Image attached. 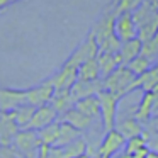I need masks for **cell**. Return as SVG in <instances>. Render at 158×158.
I'll return each instance as SVG.
<instances>
[{
	"label": "cell",
	"mask_w": 158,
	"mask_h": 158,
	"mask_svg": "<svg viewBox=\"0 0 158 158\" xmlns=\"http://www.w3.org/2000/svg\"><path fill=\"white\" fill-rule=\"evenodd\" d=\"M78 158H92V156H89V155H82V156H78Z\"/></svg>",
	"instance_id": "38"
},
{
	"label": "cell",
	"mask_w": 158,
	"mask_h": 158,
	"mask_svg": "<svg viewBox=\"0 0 158 158\" xmlns=\"http://www.w3.org/2000/svg\"><path fill=\"white\" fill-rule=\"evenodd\" d=\"M116 36L119 38L121 43L138 38V29H136V24H134L133 14L126 12V14L116 15Z\"/></svg>",
	"instance_id": "12"
},
{
	"label": "cell",
	"mask_w": 158,
	"mask_h": 158,
	"mask_svg": "<svg viewBox=\"0 0 158 158\" xmlns=\"http://www.w3.org/2000/svg\"><path fill=\"white\" fill-rule=\"evenodd\" d=\"M153 112H155V94L144 92L143 97H141V100H139V104H138L134 117L143 124V123H146V121L151 119V114Z\"/></svg>",
	"instance_id": "16"
},
{
	"label": "cell",
	"mask_w": 158,
	"mask_h": 158,
	"mask_svg": "<svg viewBox=\"0 0 158 158\" xmlns=\"http://www.w3.org/2000/svg\"><path fill=\"white\" fill-rule=\"evenodd\" d=\"M10 4H12V0H0V12L4 10L5 7H9Z\"/></svg>",
	"instance_id": "34"
},
{
	"label": "cell",
	"mask_w": 158,
	"mask_h": 158,
	"mask_svg": "<svg viewBox=\"0 0 158 158\" xmlns=\"http://www.w3.org/2000/svg\"><path fill=\"white\" fill-rule=\"evenodd\" d=\"M34 112H36V107L29 106V104H24V106L17 107L15 110H12V116H14L17 126L21 127V129H26V127H27V124L31 123Z\"/></svg>",
	"instance_id": "25"
},
{
	"label": "cell",
	"mask_w": 158,
	"mask_h": 158,
	"mask_svg": "<svg viewBox=\"0 0 158 158\" xmlns=\"http://www.w3.org/2000/svg\"><path fill=\"white\" fill-rule=\"evenodd\" d=\"M27 90V104L32 107H43V106H48L51 104L53 97H55V85H53V80H44V82L38 83V85L31 87V89H26Z\"/></svg>",
	"instance_id": "7"
},
{
	"label": "cell",
	"mask_w": 158,
	"mask_h": 158,
	"mask_svg": "<svg viewBox=\"0 0 158 158\" xmlns=\"http://www.w3.org/2000/svg\"><path fill=\"white\" fill-rule=\"evenodd\" d=\"M155 110H158V92L155 94Z\"/></svg>",
	"instance_id": "36"
},
{
	"label": "cell",
	"mask_w": 158,
	"mask_h": 158,
	"mask_svg": "<svg viewBox=\"0 0 158 158\" xmlns=\"http://www.w3.org/2000/svg\"><path fill=\"white\" fill-rule=\"evenodd\" d=\"M126 66H127V68H129L136 77H141V75H144V73H146L148 70L151 68V60L146 58V56H143V55H139L138 58H134L131 63H127Z\"/></svg>",
	"instance_id": "28"
},
{
	"label": "cell",
	"mask_w": 158,
	"mask_h": 158,
	"mask_svg": "<svg viewBox=\"0 0 158 158\" xmlns=\"http://www.w3.org/2000/svg\"><path fill=\"white\" fill-rule=\"evenodd\" d=\"M146 158H158V153H155V151H148Z\"/></svg>",
	"instance_id": "35"
},
{
	"label": "cell",
	"mask_w": 158,
	"mask_h": 158,
	"mask_svg": "<svg viewBox=\"0 0 158 158\" xmlns=\"http://www.w3.org/2000/svg\"><path fill=\"white\" fill-rule=\"evenodd\" d=\"M87 150H89V144L83 138H78L75 139L73 143L66 144V146L61 148V153H63V158H78L82 155H87Z\"/></svg>",
	"instance_id": "24"
},
{
	"label": "cell",
	"mask_w": 158,
	"mask_h": 158,
	"mask_svg": "<svg viewBox=\"0 0 158 158\" xmlns=\"http://www.w3.org/2000/svg\"><path fill=\"white\" fill-rule=\"evenodd\" d=\"M51 106L55 107V110L58 114H66L68 110L73 109L75 106V99L72 95V90H56L55 97L51 100Z\"/></svg>",
	"instance_id": "18"
},
{
	"label": "cell",
	"mask_w": 158,
	"mask_h": 158,
	"mask_svg": "<svg viewBox=\"0 0 158 158\" xmlns=\"http://www.w3.org/2000/svg\"><path fill=\"white\" fill-rule=\"evenodd\" d=\"M60 126H61V123H53L51 126L44 127V129L38 131L39 134V139H41L43 144H48V146H55L56 139H58L60 136Z\"/></svg>",
	"instance_id": "26"
},
{
	"label": "cell",
	"mask_w": 158,
	"mask_h": 158,
	"mask_svg": "<svg viewBox=\"0 0 158 158\" xmlns=\"http://www.w3.org/2000/svg\"><path fill=\"white\" fill-rule=\"evenodd\" d=\"M24 104H27V90L0 87V110L2 112H12Z\"/></svg>",
	"instance_id": "9"
},
{
	"label": "cell",
	"mask_w": 158,
	"mask_h": 158,
	"mask_svg": "<svg viewBox=\"0 0 158 158\" xmlns=\"http://www.w3.org/2000/svg\"><path fill=\"white\" fill-rule=\"evenodd\" d=\"M80 134H82V133H80L78 129H75L73 126H70V124H66V123H63V121H61V126H60V136H58V139H56V143H55V146H53V148L66 146V144L73 143L75 139L82 138Z\"/></svg>",
	"instance_id": "22"
},
{
	"label": "cell",
	"mask_w": 158,
	"mask_h": 158,
	"mask_svg": "<svg viewBox=\"0 0 158 158\" xmlns=\"http://www.w3.org/2000/svg\"><path fill=\"white\" fill-rule=\"evenodd\" d=\"M90 32L95 36L100 51H106V53H119L121 51V44L123 43L116 36V14L112 10L106 12L95 22V26L90 29Z\"/></svg>",
	"instance_id": "1"
},
{
	"label": "cell",
	"mask_w": 158,
	"mask_h": 158,
	"mask_svg": "<svg viewBox=\"0 0 158 158\" xmlns=\"http://www.w3.org/2000/svg\"><path fill=\"white\" fill-rule=\"evenodd\" d=\"M116 129L123 134L126 139H131L134 136H141L143 134V124L136 119V117H124L116 124Z\"/></svg>",
	"instance_id": "17"
},
{
	"label": "cell",
	"mask_w": 158,
	"mask_h": 158,
	"mask_svg": "<svg viewBox=\"0 0 158 158\" xmlns=\"http://www.w3.org/2000/svg\"><path fill=\"white\" fill-rule=\"evenodd\" d=\"M72 95L73 99L80 100L85 97H92V95H99L104 90V80H95V82H83V80H77L75 85L72 87Z\"/></svg>",
	"instance_id": "13"
},
{
	"label": "cell",
	"mask_w": 158,
	"mask_h": 158,
	"mask_svg": "<svg viewBox=\"0 0 158 158\" xmlns=\"http://www.w3.org/2000/svg\"><path fill=\"white\" fill-rule=\"evenodd\" d=\"M78 80H83V82H95V80H102L97 58L95 60H89V61H85L82 66H80V68H78Z\"/></svg>",
	"instance_id": "23"
},
{
	"label": "cell",
	"mask_w": 158,
	"mask_h": 158,
	"mask_svg": "<svg viewBox=\"0 0 158 158\" xmlns=\"http://www.w3.org/2000/svg\"><path fill=\"white\" fill-rule=\"evenodd\" d=\"M146 146H148V150H150V151H155V153H158V136L148 138Z\"/></svg>",
	"instance_id": "31"
},
{
	"label": "cell",
	"mask_w": 158,
	"mask_h": 158,
	"mask_svg": "<svg viewBox=\"0 0 158 158\" xmlns=\"http://www.w3.org/2000/svg\"><path fill=\"white\" fill-rule=\"evenodd\" d=\"M49 148H51V146H48V144H43L41 150H39V156H38V158H48Z\"/></svg>",
	"instance_id": "33"
},
{
	"label": "cell",
	"mask_w": 158,
	"mask_h": 158,
	"mask_svg": "<svg viewBox=\"0 0 158 158\" xmlns=\"http://www.w3.org/2000/svg\"><path fill=\"white\" fill-rule=\"evenodd\" d=\"M148 2H150V4H153V5H156V7H158V0H148Z\"/></svg>",
	"instance_id": "37"
},
{
	"label": "cell",
	"mask_w": 158,
	"mask_h": 158,
	"mask_svg": "<svg viewBox=\"0 0 158 158\" xmlns=\"http://www.w3.org/2000/svg\"><path fill=\"white\" fill-rule=\"evenodd\" d=\"M99 102H100V123H102L104 133L116 129L117 124V109H119V102L123 99L116 95V94L109 92V90H102L99 94Z\"/></svg>",
	"instance_id": "4"
},
{
	"label": "cell",
	"mask_w": 158,
	"mask_h": 158,
	"mask_svg": "<svg viewBox=\"0 0 158 158\" xmlns=\"http://www.w3.org/2000/svg\"><path fill=\"white\" fill-rule=\"evenodd\" d=\"M12 2H17V0H12Z\"/></svg>",
	"instance_id": "40"
},
{
	"label": "cell",
	"mask_w": 158,
	"mask_h": 158,
	"mask_svg": "<svg viewBox=\"0 0 158 158\" xmlns=\"http://www.w3.org/2000/svg\"><path fill=\"white\" fill-rule=\"evenodd\" d=\"M99 53H100V48H99V44H97L95 36H94L92 32H89L87 38H85V41H83L82 44H80L78 48L68 56V60H66L63 65L78 70L85 61H89V60H95Z\"/></svg>",
	"instance_id": "6"
},
{
	"label": "cell",
	"mask_w": 158,
	"mask_h": 158,
	"mask_svg": "<svg viewBox=\"0 0 158 158\" xmlns=\"http://www.w3.org/2000/svg\"><path fill=\"white\" fill-rule=\"evenodd\" d=\"M126 141L127 139L117 129L109 131V133L104 134L102 141H100V146L97 150V155L100 158H112L117 151H121L126 146Z\"/></svg>",
	"instance_id": "8"
},
{
	"label": "cell",
	"mask_w": 158,
	"mask_h": 158,
	"mask_svg": "<svg viewBox=\"0 0 158 158\" xmlns=\"http://www.w3.org/2000/svg\"><path fill=\"white\" fill-rule=\"evenodd\" d=\"M12 146H14V150L17 151V155L21 158H38L43 143L39 139L38 131L21 129L19 134L15 136Z\"/></svg>",
	"instance_id": "5"
},
{
	"label": "cell",
	"mask_w": 158,
	"mask_h": 158,
	"mask_svg": "<svg viewBox=\"0 0 158 158\" xmlns=\"http://www.w3.org/2000/svg\"><path fill=\"white\" fill-rule=\"evenodd\" d=\"M133 19L138 29V39L146 43L158 31V7L144 0L143 4L133 12Z\"/></svg>",
	"instance_id": "2"
},
{
	"label": "cell",
	"mask_w": 158,
	"mask_h": 158,
	"mask_svg": "<svg viewBox=\"0 0 158 158\" xmlns=\"http://www.w3.org/2000/svg\"><path fill=\"white\" fill-rule=\"evenodd\" d=\"M138 82H139V89L144 92H151L156 94L158 92V65L151 66L144 75L138 77Z\"/></svg>",
	"instance_id": "21"
},
{
	"label": "cell",
	"mask_w": 158,
	"mask_h": 158,
	"mask_svg": "<svg viewBox=\"0 0 158 158\" xmlns=\"http://www.w3.org/2000/svg\"><path fill=\"white\" fill-rule=\"evenodd\" d=\"M56 117H58V112L55 110V107L51 104L48 106H43V107H38L32 116L31 123L27 124L26 129H31V131H41L44 127L51 126L53 123H56Z\"/></svg>",
	"instance_id": "10"
},
{
	"label": "cell",
	"mask_w": 158,
	"mask_h": 158,
	"mask_svg": "<svg viewBox=\"0 0 158 158\" xmlns=\"http://www.w3.org/2000/svg\"><path fill=\"white\" fill-rule=\"evenodd\" d=\"M48 158H63V153H61V148H49V153H48Z\"/></svg>",
	"instance_id": "32"
},
{
	"label": "cell",
	"mask_w": 158,
	"mask_h": 158,
	"mask_svg": "<svg viewBox=\"0 0 158 158\" xmlns=\"http://www.w3.org/2000/svg\"><path fill=\"white\" fill-rule=\"evenodd\" d=\"M75 109H78L80 112H83L85 116L92 117V119L100 117V102H99V97H97V95L85 97V99L77 100V102H75Z\"/></svg>",
	"instance_id": "19"
},
{
	"label": "cell",
	"mask_w": 158,
	"mask_h": 158,
	"mask_svg": "<svg viewBox=\"0 0 158 158\" xmlns=\"http://www.w3.org/2000/svg\"><path fill=\"white\" fill-rule=\"evenodd\" d=\"M143 2H144V0H116V5H114L112 12H114L116 15L126 14V12L133 14V12L136 10V9L139 7Z\"/></svg>",
	"instance_id": "29"
},
{
	"label": "cell",
	"mask_w": 158,
	"mask_h": 158,
	"mask_svg": "<svg viewBox=\"0 0 158 158\" xmlns=\"http://www.w3.org/2000/svg\"><path fill=\"white\" fill-rule=\"evenodd\" d=\"M92 158H100V156H99V155H97V156H92Z\"/></svg>",
	"instance_id": "39"
},
{
	"label": "cell",
	"mask_w": 158,
	"mask_h": 158,
	"mask_svg": "<svg viewBox=\"0 0 158 158\" xmlns=\"http://www.w3.org/2000/svg\"><path fill=\"white\" fill-rule=\"evenodd\" d=\"M0 158H21V156L14 150V146H4V144H0Z\"/></svg>",
	"instance_id": "30"
},
{
	"label": "cell",
	"mask_w": 158,
	"mask_h": 158,
	"mask_svg": "<svg viewBox=\"0 0 158 158\" xmlns=\"http://www.w3.org/2000/svg\"><path fill=\"white\" fill-rule=\"evenodd\" d=\"M138 89H139L138 77L126 65L119 66L107 78H104V90H109V92L116 94L119 99H124L127 94L134 92Z\"/></svg>",
	"instance_id": "3"
},
{
	"label": "cell",
	"mask_w": 158,
	"mask_h": 158,
	"mask_svg": "<svg viewBox=\"0 0 158 158\" xmlns=\"http://www.w3.org/2000/svg\"><path fill=\"white\" fill-rule=\"evenodd\" d=\"M141 51H143V43L138 38L123 43V44H121V51H119L121 58H123V65H127V63H131L134 58H138V56L141 55Z\"/></svg>",
	"instance_id": "20"
},
{
	"label": "cell",
	"mask_w": 158,
	"mask_h": 158,
	"mask_svg": "<svg viewBox=\"0 0 158 158\" xmlns=\"http://www.w3.org/2000/svg\"><path fill=\"white\" fill-rule=\"evenodd\" d=\"M148 133H143L141 136H134L131 138V139L126 141V146H124V153L126 155H134V153H139L141 150H144L148 143Z\"/></svg>",
	"instance_id": "27"
},
{
	"label": "cell",
	"mask_w": 158,
	"mask_h": 158,
	"mask_svg": "<svg viewBox=\"0 0 158 158\" xmlns=\"http://www.w3.org/2000/svg\"><path fill=\"white\" fill-rule=\"evenodd\" d=\"M19 131H21V127L17 126L12 112H2L0 110V144L12 146Z\"/></svg>",
	"instance_id": "11"
},
{
	"label": "cell",
	"mask_w": 158,
	"mask_h": 158,
	"mask_svg": "<svg viewBox=\"0 0 158 158\" xmlns=\"http://www.w3.org/2000/svg\"><path fill=\"white\" fill-rule=\"evenodd\" d=\"M63 123L70 124V126H73L75 129H78L80 133H83V131H87L90 126H92L94 119L89 117V116H85L83 112H80L78 109L73 107L72 110H68L66 114H63Z\"/></svg>",
	"instance_id": "15"
},
{
	"label": "cell",
	"mask_w": 158,
	"mask_h": 158,
	"mask_svg": "<svg viewBox=\"0 0 158 158\" xmlns=\"http://www.w3.org/2000/svg\"><path fill=\"white\" fill-rule=\"evenodd\" d=\"M97 63H99V70H100V77L107 78L112 72H116L119 66H123V58L119 53H106L100 51L97 55Z\"/></svg>",
	"instance_id": "14"
}]
</instances>
